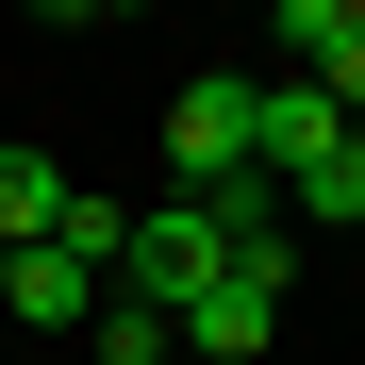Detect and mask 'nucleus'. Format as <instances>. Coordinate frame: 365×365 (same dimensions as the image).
Returning a JSON list of instances; mask_svg holds the SVG:
<instances>
[{"label":"nucleus","instance_id":"f257e3e1","mask_svg":"<svg viewBox=\"0 0 365 365\" xmlns=\"http://www.w3.org/2000/svg\"><path fill=\"white\" fill-rule=\"evenodd\" d=\"M250 166H266V83L250 67H200V83L166 100V182L216 200V182H250Z\"/></svg>","mask_w":365,"mask_h":365},{"label":"nucleus","instance_id":"f03ea898","mask_svg":"<svg viewBox=\"0 0 365 365\" xmlns=\"http://www.w3.org/2000/svg\"><path fill=\"white\" fill-rule=\"evenodd\" d=\"M282 282H299V232H250V250L182 299V349H200V365H250V349L282 332Z\"/></svg>","mask_w":365,"mask_h":365},{"label":"nucleus","instance_id":"7ed1b4c3","mask_svg":"<svg viewBox=\"0 0 365 365\" xmlns=\"http://www.w3.org/2000/svg\"><path fill=\"white\" fill-rule=\"evenodd\" d=\"M216 266H232V232H216L200 200H150V216H133V266H116V299H150V316H182V299H200Z\"/></svg>","mask_w":365,"mask_h":365},{"label":"nucleus","instance_id":"20e7f679","mask_svg":"<svg viewBox=\"0 0 365 365\" xmlns=\"http://www.w3.org/2000/svg\"><path fill=\"white\" fill-rule=\"evenodd\" d=\"M266 50H282L299 83H332V100H349V133H365V0H282V34H266Z\"/></svg>","mask_w":365,"mask_h":365},{"label":"nucleus","instance_id":"39448f33","mask_svg":"<svg viewBox=\"0 0 365 365\" xmlns=\"http://www.w3.org/2000/svg\"><path fill=\"white\" fill-rule=\"evenodd\" d=\"M332 150H349V100H332V83H299V67H266V182L299 200Z\"/></svg>","mask_w":365,"mask_h":365},{"label":"nucleus","instance_id":"423d86ee","mask_svg":"<svg viewBox=\"0 0 365 365\" xmlns=\"http://www.w3.org/2000/svg\"><path fill=\"white\" fill-rule=\"evenodd\" d=\"M0 316H34V332H100V282L67 250H17V282H0Z\"/></svg>","mask_w":365,"mask_h":365},{"label":"nucleus","instance_id":"0eeeda50","mask_svg":"<svg viewBox=\"0 0 365 365\" xmlns=\"http://www.w3.org/2000/svg\"><path fill=\"white\" fill-rule=\"evenodd\" d=\"M50 216H67V166L50 150H0V250H50Z\"/></svg>","mask_w":365,"mask_h":365},{"label":"nucleus","instance_id":"6e6552de","mask_svg":"<svg viewBox=\"0 0 365 365\" xmlns=\"http://www.w3.org/2000/svg\"><path fill=\"white\" fill-rule=\"evenodd\" d=\"M282 216H299V232H365V133H349V150L316 166V182H299V200H282Z\"/></svg>","mask_w":365,"mask_h":365},{"label":"nucleus","instance_id":"1a4fd4ad","mask_svg":"<svg viewBox=\"0 0 365 365\" xmlns=\"http://www.w3.org/2000/svg\"><path fill=\"white\" fill-rule=\"evenodd\" d=\"M83 349H100V365H166V349H182V316H150V299H100V332H83Z\"/></svg>","mask_w":365,"mask_h":365},{"label":"nucleus","instance_id":"9d476101","mask_svg":"<svg viewBox=\"0 0 365 365\" xmlns=\"http://www.w3.org/2000/svg\"><path fill=\"white\" fill-rule=\"evenodd\" d=\"M0 282H17V250H0Z\"/></svg>","mask_w":365,"mask_h":365}]
</instances>
